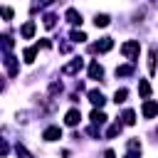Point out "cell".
<instances>
[{
    "label": "cell",
    "instance_id": "obj_6",
    "mask_svg": "<svg viewBox=\"0 0 158 158\" xmlns=\"http://www.w3.org/2000/svg\"><path fill=\"white\" fill-rule=\"evenodd\" d=\"M79 118H81V111H79V109H69L64 121H67V126H77V123H79Z\"/></svg>",
    "mask_w": 158,
    "mask_h": 158
},
{
    "label": "cell",
    "instance_id": "obj_18",
    "mask_svg": "<svg viewBox=\"0 0 158 158\" xmlns=\"http://www.w3.org/2000/svg\"><path fill=\"white\" fill-rule=\"evenodd\" d=\"M35 54H37V47H30V49H25V62H35Z\"/></svg>",
    "mask_w": 158,
    "mask_h": 158
},
{
    "label": "cell",
    "instance_id": "obj_1",
    "mask_svg": "<svg viewBox=\"0 0 158 158\" xmlns=\"http://www.w3.org/2000/svg\"><path fill=\"white\" fill-rule=\"evenodd\" d=\"M138 49H141V47H138V42H136V40H131V42H126V44L121 47V52H123V54H126L131 62L138 57Z\"/></svg>",
    "mask_w": 158,
    "mask_h": 158
},
{
    "label": "cell",
    "instance_id": "obj_4",
    "mask_svg": "<svg viewBox=\"0 0 158 158\" xmlns=\"http://www.w3.org/2000/svg\"><path fill=\"white\" fill-rule=\"evenodd\" d=\"M42 138H44V141H57V138H62V128H59V126H49V128L42 133Z\"/></svg>",
    "mask_w": 158,
    "mask_h": 158
},
{
    "label": "cell",
    "instance_id": "obj_24",
    "mask_svg": "<svg viewBox=\"0 0 158 158\" xmlns=\"http://www.w3.org/2000/svg\"><path fill=\"white\" fill-rule=\"evenodd\" d=\"M126 158H136V156H133V153H128V156H126Z\"/></svg>",
    "mask_w": 158,
    "mask_h": 158
},
{
    "label": "cell",
    "instance_id": "obj_9",
    "mask_svg": "<svg viewBox=\"0 0 158 158\" xmlns=\"http://www.w3.org/2000/svg\"><path fill=\"white\" fill-rule=\"evenodd\" d=\"M138 91H141V96H143V99H151V84H148L146 79H141V81H138Z\"/></svg>",
    "mask_w": 158,
    "mask_h": 158
},
{
    "label": "cell",
    "instance_id": "obj_22",
    "mask_svg": "<svg viewBox=\"0 0 158 158\" xmlns=\"http://www.w3.org/2000/svg\"><path fill=\"white\" fill-rule=\"evenodd\" d=\"M54 20H57L54 15H47V17H44V27H54Z\"/></svg>",
    "mask_w": 158,
    "mask_h": 158
},
{
    "label": "cell",
    "instance_id": "obj_10",
    "mask_svg": "<svg viewBox=\"0 0 158 158\" xmlns=\"http://www.w3.org/2000/svg\"><path fill=\"white\" fill-rule=\"evenodd\" d=\"M91 121H94V126H101V123H106V116H104V111L94 109V111H91Z\"/></svg>",
    "mask_w": 158,
    "mask_h": 158
},
{
    "label": "cell",
    "instance_id": "obj_21",
    "mask_svg": "<svg viewBox=\"0 0 158 158\" xmlns=\"http://www.w3.org/2000/svg\"><path fill=\"white\" fill-rule=\"evenodd\" d=\"M52 0H35L32 2V10H37V7H44V5H49Z\"/></svg>",
    "mask_w": 158,
    "mask_h": 158
},
{
    "label": "cell",
    "instance_id": "obj_12",
    "mask_svg": "<svg viewBox=\"0 0 158 158\" xmlns=\"http://www.w3.org/2000/svg\"><path fill=\"white\" fill-rule=\"evenodd\" d=\"M128 74H133V64H121V67H116V77H128Z\"/></svg>",
    "mask_w": 158,
    "mask_h": 158
},
{
    "label": "cell",
    "instance_id": "obj_16",
    "mask_svg": "<svg viewBox=\"0 0 158 158\" xmlns=\"http://www.w3.org/2000/svg\"><path fill=\"white\" fill-rule=\"evenodd\" d=\"M123 123H128V126H131V123H136V114H133L131 109H128V111H123Z\"/></svg>",
    "mask_w": 158,
    "mask_h": 158
},
{
    "label": "cell",
    "instance_id": "obj_8",
    "mask_svg": "<svg viewBox=\"0 0 158 158\" xmlns=\"http://www.w3.org/2000/svg\"><path fill=\"white\" fill-rule=\"evenodd\" d=\"M89 77H91V79H101V77H104V69H101V64L91 62V67H89Z\"/></svg>",
    "mask_w": 158,
    "mask_h": 158
},
{
    "label": "cell",
    "instance_id": "obj_23",
    "mask_svg": "<svg viewBox=\"0 0 158 158\" xmlns=\"http://www.w3.org/2000/svg\"><path fill=\"white\" fill-rule=\"evenodd\" d=\"M104 158H116V153H114V151H106V153H104Z\"/></svg>",
    "mask_w": 158,
    "mask_h": 158
},
{
    "label": "cell",
    "instance_id": "obj_2",
    "mask_svg": "<svg viewBox=\"0 0 158 158\" xmlns=\"http://www.w3.org/2000/svg\"><path fill=\"white\" fill-rule=\"evenodd\" d=\"M111 47H114V40H111V37H104L101 42L91 44V52H109Z\"/></svg>",
    "mask_w": 158,
    "mask_h": 158
},
{
    "label": "cell",
    "instance_id": "obj_20",
    "mask_svg": "<svg viewBox=\"0 0 158 158\" xmlns=\"http://www.w3.org/2000/svg\"><path fill=\"white\" fill-rule=\"evenodd\" d=\"M0 15H2L5 20H12V15H15V12H12V7H0Z\"/></svg>",
    "mask_w": 158,
    "mask_h": 158
},
{
    "label": "cell",
    "instance_id": "obj_3",
    "mask_svg": "<svg viewBox=\"0 0 158 158\" xmlns=\"http://www.w3.org/2000/svg\"><path fill=\"white\" fill-rule=\"evenodd\" d=\"M158 114V104L153 101V99H146V104H143V116L146 118H153Z\"/></svg>",
    "mask_w": 158,
    "mask_h": 158
},
{
    "label": "cell",
    "instance_id": "obj_11",
    "mask_svg": "<svg viewBox=\"0 0 158 158\" xmlns=\"http://www.w3.org/2000/svg\"><path fill=\"white\" fill-rule=\"evenodd\" d=\"M67 20H69L72 25H81V15H79L74 7H72V10H67Z\"/></svg>",
    "mask_w": 158,
    "mask_h": 158
},
{
    "label": "cell",
    "instance_id": "obj_5",
    "mask_svg": "<svg viewBox=\"0 0 158 158\" xmlns=\"http://www.w3.org/2000/svg\"><path fill=\"white\" fill-rule=\"evenodd\" d=\"M81 67H84V59L79 57V59H74V62H69V64H67V67H64L62 72H64V74H77V72H79Z\"/></svg>",
    "mask_w": 158,
    "mask_h": 158
},
{
    "label": "cell",
    "instance_id": "obj_17",
    "mask_svg": "<svg viewBox=\"0 0 158 158\" xmlns=\"http://www.w3.org/2000/svg\"><path fill=\"white\" fill-rule=\"evenodd\" d=\"M94 22H96V27H106L109 25V15H96Z\"/></svg>",
    "mask_w": 158,
    "mask_h": 158
},
{
    "label": "cell",
    "instance_id": "obj_7",
    "mask_svg": "<svg viewBox=\"0 0 158 158\" xmlns=\"http://www.w3.org/2000/svg\"><path fill=\"white\" fill-rule=\"evenodd\" d=\"M89 101H91L94 106H104L106 99H104V94H101L99 89H91V91H89Z\"/></svg>",
    "mask_w": 158,
    "mask_h": 158
},
{
    "label": "cell",
    "instance_id": "obj_15",
    "mask_svg": "<svg viewBox=\"0 0 158 158\" xmlns=\"http://www.w3.org/2000/svg\"><path fill=\"white\" fill-rule=\"evenodd\" d=\"M0 40H2V42H0V44H2V49H5V52H10V49H12V37H10V35H5V37H0Z\"/></svg>",
    "mask_w": 158,
    "mask_h": 158
},
{
    "label": "cell",
    "instance_id": "obj_14",
    "mask_svg": "<svg viewBox=\"0 0 158 158\" xmlns=\"http://www.w3.org/2000/svg\"><path fill=\"white\" fill-rule=\"evenodd\" d=\"M32 35H35V22H27L22 27V37H32Z\"/></svg>",
    "mask_w": 158,
    "mask_h": 158
},
{
    "label": "cell",
    "instance_id": "obj_13",
    "mask_svg": "<svg viewBox=\"0 0 158 158\" xmlns=\"http://www.w3.org/2000/svg\"><path fill=\"white\" fill-rule=\"evenodd\" d=\"M126 96H128V91H126V89H116L114 101H116V104H123V101H126Z\"/></svg>",
    "mask_w": 158,
    "mask_h": 158
},
{
    "label": "cell",
    "instance_id": "obj_19",
    "mask_svg": "<svg viewBox=\"0 0 158 158\" xmlns=\"http://www.w3.org/2000/svg\"><path fill=\"white\" fill-rule=\"evenodd\" d=\"M84 40H86V35H84V32H79V30H74V32H72V42H84Z\"/></svg>",
    "mask_w": 158,
    "mask_h": 158
}]
</instances>
